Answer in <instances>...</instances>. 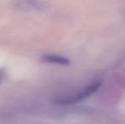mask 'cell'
<instances>
[{"label": "cell", "mask_w": 125, "mask_h": 124, "mask_svg": "<svg viewBox=\"0 0 125 124\" xmlns=\"http://www.w3.org/2000/svg\"><path fill=\"white\" fill-rule=\"evenodd\" d=\"M102 82H103L102 79H96L92 82L90 84L83 88L82 89L60 94L55 97L54 102L61 105H73L84 100L99 90L102 84Z\"/></svg>", "instance_id": "obj_1"}, {"label": "cell", "mask_w": 125, "mask_h": 124, "mask_svg": "<svg viewBox=\"0 0 125 124\" xmlns=\"http://www.w3.org/2000/svg\"><path fill=\"white\" fill-rule=\"evenodd\" d=\"M41 60L44 63L60 65V66H68L71 63L70 60L66 57L56 55V54H44V55H42Z\"/></svg>", "instance_id": "obj_2"}, {"label": "cell", "mask_w": 125, "mask_h": 124, "mask_svg": "<svg viewBox=\"0 0 125 124\" xmlns=\"http://www.w3.org/2000/svg\"><path fill=\"white\" fill-rule=\"evenodd\" d=\"M4 76H5V71H4V70L0 69V83H1L2 82H3V78H4Z\"/></svg>", "instance_id": "obj_3"}]
</instances>
